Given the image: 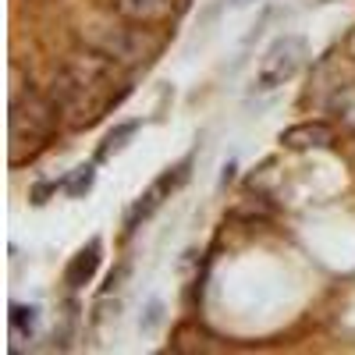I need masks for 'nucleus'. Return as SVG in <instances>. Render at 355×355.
Masks as SVG:
<instances>
[{
  "mask_svg": "<svg viewBox=\"0 0 355 355\" xmlns=\"http://www.w3.org/2000/svg\"><path fill=\"white\" fill-rule=\"evenodd\" d=\"M132 93V85H121L114 93V61L96 50L75 53L57 68L53 85H50V96L53 103L61 107V114L71 117V125H93L107 110H114L125 96Z\"/></svg>",
  "mask_w": 355,
  "mask_h": 355,
  "instance_id": "1",
  "label": "nucleus"
},
{
  "mask_svg": "<svg viewBox=\"0 0 355 355\" xmlns=\"http://www.w3.org/2000/svg\"><path fill=\"white\" fill-rule=\"evenodd\" d=\"M61 121V107L53 103V96H40L28 85L11 89V114H8V157L11 167H21L33 160L50 135L57 132Z\"/></svg>",
  "mask_w": 355,
  "mask_h": 355,
  "instance_id": "2",
  "label": "nucleus"
},
{
  "mask_svg": "<svg viewBox=\"0 0 355 355\" xmlns=\"http://www.w3.org/2000/svg\"><path fill=\"white\" fill-rule=\"evenodd\" d=\"M139 25V21H135ZM125 21H110V18H96L82 25V40L89 50H96L103 57H110V61H125V64H135V61H146V53L153 50L150 36L142 33V28H135Z\"/></svg>",
  "mask_w": 355,
  "mask_h": 355,
  "instance_id": "3",
  "label": "nucleus"
},
{
  "mask_svg": "<svg viewBox=\"0 0 355 355\" xmlns=\"http://www.w3.org/2000/svg\"><path fill=\"white\" fill-rule=\"evenodd\" d=\"M306 57H309V50H306V40H302V36H281V40H274L270 46H266V53L259 57L256 89L270 93V89L291 82L295 75L302 71Z\"/></svg>",
  "mask_w": 355,
  "mask_h": 355,
  "instance_id": "4",
  "label": "nucleus"
},
{
  "mask_svg": "<svg viewBox=\"0 0 355 355\" xmlns=\"http://www.w3.org/2000/svg\"><path fill=\"white\" fill-rule=\"evenodd\" d=\"M185 178H189V160H185L182 167H174V171L160 174L157 182L139 196V202L132 206V214H128V231H135V227H139V220H146L150 214H157V210H160V202H164V199H171V192H174L178 185H182Z\"/></svg>",
  "mask_w": 355,
  "mask_h": 355,
  "instance_id": "5",
  "label": "nucleus"
},
{
  "mask_svg": "<svg viewBox=\"0 0 355 355\" xmlns=\"http://www.w3.org/2000/svg\"><path fill=\"white\" fill-rule=\"evenodd\" d=\"M100 259H103V242L100 239H89V245H82L75 256H71V263H68V270H64V281H68V288H85L89 281L96 277V270H100Z\"/></svg>",
  "mask_w": 355,
  "mask_h": 355,
  "instance_id": "6",
  "label": "nucleus"
},
{
  "mask_svg": "<svg viewBox=\"0 0 355 355\" xmlns=\"http://www.w3.org/2000/svg\"><path fill=\"white\" fill-rule=\"evenodd\" d=\"M281 142L288 146V150H323V146L334 142V128L323 125V121H302V125L284 128Z\"/></svg>",
  "mask_w": 355,
  "mask_h": 355,
  "instance_id": "7",
  "label": "nucleus"
},
{
  "mask_svg": "<svg viewBox=\"0 0 355 355\" xmlns=\"http://www.w3.org/2000/svg\"><path fill=\"white\" fill-rule=\"evenodd\" d=\"M171 11V0H117V15L128 18V21H157Z\"/></svg>",
  "mask_w": 355,
  "mask_h": 355,
  "instance_id": "8",
  "label": "nucleus"
},
{
  "mask_svg": "<svg viewBox=\"0 0 355 355\" xmlns=\"http://www.w3.org/2000/svg\"><path fill=\"white\" fill-rule=\"evenodd\" d=\"M139 132V121H125V125H117L114 132H107V139H103V146H100V150H96V160L103 164V160H110L117 150H125V146H128V139Z\"/></svg>",
  "mask_w": 355,
  "mask_h": 355,
  "instance_id": "9",
  "label": "nucleus"
},
{
  "mask_svg": "<svg viewBox=\"0 0 355 355\" xmlns=\"http://www.w3.org/2000/svg\"><path fill=\"white\" fill-rule=\"evenodd\" d=\"M93 182H96V167L93 164H82V167H75L64 182H61V189L71 196V199H82L89 189H93Z\"/></svg>",
  "mask_w": 355,
  "mask_h": 355,
  "instance_id": "10",
  "label": "nucleus"
},
{
  "mask_svg": "<svg viewBox=\"0 0 355 355\" xmlns=\"http://www.w3.org/2000/svg\"><path fill=\"white\" fill-rule=\"evenodd\" d=\"M36 320H40V309L36 306H11V327L21 334V338H33L36 331Z\"/></svg>",
  "mask_w": 355,
  "mask_h": 355,
  "instance_id": "11",
  "label": "nucleus"
},
{
  "mask_svg": "<svg viewBox=\"0 0 355 355\" xmlns=\"http://www.w3.org/2000/svg\"><path fill=\"white\" fill-rule=\"evenodd\" d=\"M53 192H57V182H40V185L33 189V202H36V206H43V202H46V196H53Z\"/></svg>",
  "mask_w": 355,
  "mask_h": 355,
  "instance_id": "12",
  "label": "nucleus"
},
{
  "mask_svg": "<svg viewBox=\"0 0 355 355\" xmlns=\"http://www.w3.org/2000/svg\"><path fill=\"white\" fill-rule=\"evenodd\" d=\"M231 178H234V164H227V167H224V174H220V185H227Z\"/></svg>",
  "mask_w": 355,
  "mask_h": 355,
  "instance_id": "13",
  "label": "nucleus"
},
{
  "mask_svg": "<svg viewBox=\"0 0 355 355\" xmlns=\"http://www.w3.org/2000/svg\"><path fill=\"white\" fill-rule=\"evenodd\" d=\"M348 50H352V53H355V36H352V40H348Z\"/></svg>",
  "mask_w": 355,
  "mask_h": 355,
  "instance_id": "14",
  "label": "nucleus"
}]
</instances>
